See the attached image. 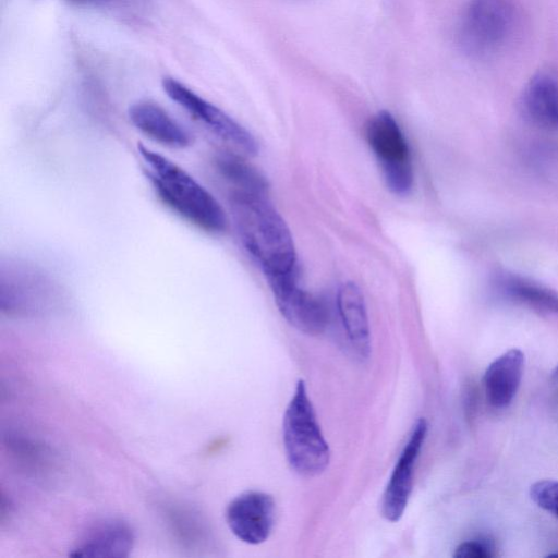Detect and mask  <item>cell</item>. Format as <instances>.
<instances>
[{
    "instance_id": "obj_1",
    "label": "cell",
    "mask_w": 558,
    "mask_h": 558,
    "mask_svg": "<svg viewBox=\"0 0 558 558\" xmlns=\"http://www.w3.org/2000/svg\"><path fill=\"white\" fill-rule=\"evenodd\" d=\"M230 204L242 243L267 279L298 272L291 232L267 196L232 193Z\"/></svg>"
},
{
    "instance_id": "obj_2",
    "label": "cell",
    "mask_w": 558,
    "mask_h": 558,
    "mask_svg": "<svg viewBox=\"0 0 558 558\" xmlns=\"http://www.w3.org/2000/svg\"><path fill=\"white\" fill-rule=\"evenodd\" d=\"M137 149L154 191L169 209L208 233L227 229V215L206 187L161 154L144 145Z\"/></svg>"
},
{
    "instance_id": "obj_3",
    "label": "cell",
    "mask_w": 558,
    "mask_h": 558,
    "mask_svg": "<svg viewBox=\"0 0 558 558\" xmlns=\"http://www.w3.org/2000/svg\"><path fill=\"white\" fill-rule=\"evenodd\" d=\"M282 439L287 460L299 475L314 477L328 468L330 449L300 379L283 414Z\"/></svg>"
},
{
    "instance_id": "obj_4",
    "label": "cell",
    "mask_w": 558,
    "mask_h": 558,
    "mask_svg": "<svg viewBox=\"0 0 558 558\" xmlns=\"http://www.w3.org/2000/svg\"><path fill=\"white\" fill-rule=\"evenodd\" d=\"M514 19L510 0H470L459 28L462 48L475 57L497 52L512 35Z\"/></svg>"
},
{
    "instance_id": "obj_5",
    "label": "cell",
    "mask_w": 558,
    "mask_h": 558,
    "mask_svg": "<svg viewBox=\"0 0 558 558\" xmlns=\"http://www.w3.org/2000/svg\"><path fill=\"white\" fill-rule=\"evenodd\" d=\"M59 284L41 268L20 259L2 260L0 303L9 313H31L57 301Z\"/></svg>"
},
{
    "instance_id": "obj_6",
    "label": "cell",
    "mask_w": 558,
    "mask_h": 558,
    "mask_svg": "<svg viewBox=\"0 0 558 558\" xmlns=\"http://www.w3.org/2000/svg\"><path fill=\"white\" fill-rule=\"evenodd\" d=\"M366 138L388 189L398 195L408 194L413 186V167L407 138L395 118L387 111L372 117Z\"/></svg>"
},
{
    "instance_id": "obj_7",
    "label": "cell",
    "mask_w": 558,
    "mask_h": 558,
    "mask_svg": "<svg viewBox=\"0 0 558 558\" xmlns=\"http://www.w3.org/2000/svg\"><path fill=\"white\" fill-rule=\"evenodd\" d=\"M162 88L172 101L228 144L234 153L244 157L257 155L258 143L253 134L223 110L175 78L165 77Z\"/></svg>"
},
{
    "instance_id": "obj_8",
    "label": "cell",
    "mask_w": 558,
    "mask_h": 558,
    "mask_svg": "<svg viewBox=\"0 0 558 558\" xmlns=\"http://www.w3.org/2000/svg\"><path fill=\"white\" fill-rule=\"evenodd\" d=\"M275 302L286 320L299 331L317 336L328 322L325 305L298 283V272L269 279Z\"/></svg>"
},
{
    "instance_id": "obj_9",
    "label": "cell",
    "mask_w": 558,
    "mask_h": 558,
    "mask_svg": "<svg viewBox=\"0 0 558 558\" xmlns=\"http://www.w3.org/2000/svg\"><path fill=\"white\" fill-rule=\"evenodd\" d=\"M276 514V504L271 495L247 490L233 498L226 509V521L240 541L258 545L271 534Z\"/></svg>"
},
{
    "instance_id": "obj_10",
    "label": "cell",
    "mask_w": 558,
    "mask_h": 558,
    "mask_svg": "<svg viewBox=\"0 0 558 558\" xmlns=\"http://www.w3.org/2000/svg\"><path fill=\"white\" fill-rule=\"evenodd\" d=\"M427 430L426 420L420 417L396 462L381 498L380 511L387 521L398 522L404 513L413 488L414 468Z\"/></svg>"
},
{
    "instance_id": "obj_11",
    "label": "cell",
    "mask_w": 558,
    "mask_h": 558,
    "mask_svg": "<svg viewBox=\"0 0 558 558\" xmlns=\"http://www.w3.org/2000/svg\"><path fill=\"white\" fill-rule=\"evenodd\" d=\"M134 534L122 520L107 519L87 529L70 551L73 557H125L133 547Z\"/></svg>"
},
{
    "instance_id": "obj_12",
    "label": "cell",
    "mask_w": 558,
    "mask_h": 558,
    "mask_svg": "<svg viewBox=\"0 0 558 558\" xmlns=\"http://www.w3.org/2000/svg\"><path fill=\"white\" fill-rule=\"evenodd\" d=\"M131 123L156 143L184 148L191 145L192 136L163 108L151 101H137L128 111Z\"/></svg>"
},
{
    "instance_id": "obj_13",
    "label": "cell",
    "mask_w": 558,
    "mask_h": 558,
    "mask_svg": "<svg viewBox=\"0 0 558 558\" xmlns=\"http://www.w3.org/2000/svg\"><path fill=\"white\" fill-rule=\"evenodd\" d=\"M338 314L347 338L362 359L371 353V330L366 304L361 289L354 282H344L337 292Z\"/></svg>"
},
{
    "instance_id": "obj_14",
    "label": "cell",
    "mask_w": 558,
    "mask_h": 558,
    "mask_svg": "<svg viewBox=\"0 0 558 558\" xmlns=\"http://www.w3.org/2000/svg\"><path fill=\"white\" fill-rule=\"evenodd\" d=\"M524 369V354L510 349L496 357L486 368L484 387L488 403L497 409L508 407L519 387Z\"/></svg>"
},
{
    "instance_id": "obj_15",
    "label": "cell",
    "mask_w": 558,
    "mask_h": 558,
    "mask_svg": "<svg viewBox=\"0 0 558 558\" xmlns=\"http://www.w3.org/2000/svg\"><path fill=\"white\" fill-rule=\"evenodd\" d=\"M522 106L534 124L558 130V78L547 72L534 75L524 88Z\"/></svg>"
},
{
    "instance_id": "obj_16",
    "label": "cell",
    "mask_w": 558,
    "mask_h": 558,
    "mask_svg": "<svg viewBox=\"0 0 558 558\" xmlns=\"http://www.w3.org/2000/svg\"><path fill=\"white\" fill-rule=\"evenodd\" d=\"M218 175L231 187L232 193L265 195L268 193V182L244 156L234 151L218 154L214 159Z\"/></svg>"
},
{
    "instance_id": "obj_17",
    "label": "cell",
    "mask_w": 558,
    "mask_h": 558,
    "mask_svg": "<svg viewBox=\"0 0 558 558\" xmlns=\"http://www.w3.org/2000/svg\"><path fill=\"white\" fill-rule=\"evenodd\" d=\"M497 286L512 301L539 312L558 314V295L545 287L517 276H502Z\"/></svg>"
},
{
    "instance_id": "obj_18",
    "label": "cell",
    "mask_w": 558,
    "mask_h": 558,
    "mask_svg": "<svg viewBox=\"0 0 558 558\" xmlns=\"http://www.w3.org/2000/svg\"><path fill=\"white\" fill-rule=\"evenodd\" d=\"M530 496L538 507L558 518V481L543 480L534 483Z\"/></svg>"
},
{
    "instance_id": "obj_19",
    "label": "cell",
    "mask_w": 558,
    "mask_h": 558,
    "mask_svg": "<svg viewBox=\"0 0 558 558\" xmlns=\"http://www.w3.org/2000/svg\"><path fill=\"white\" fill-rule=\"evenodd\" d=\"M493 556V549L488 544L474 539L459 544L453 554L456 558H490Z\"/></svg>"
},
{
    "instance_id": "obj_20",
    "label": "cell",
    "mask_w": 558,
    "mask_h": 558,
    "mask_svg": "<svg viewBox=\"0 0 558 558\" xmlns=\"http://www.w3.org/2000/svg\"><path fill=\"white\" fill-rule=\"evenodd\" d=\"M551 377L555 383H558V365L556 366L555 371L553 372Z\"/></svg>"
},
{
    "instance_id": "obj_21",
    "label": "cell",
    "mask_w": 558,
    "mask_h": 558,
    "mask_svg": "<svg viewBox=\"0 0 558 558\" xmlns=\"http://www.w3.org/2000/svg\"><path fill=\"white\" fill-rule=\"evenodd\" d=\"M76 1H92V0H76Z\"/></svg>"
}]
</instances>
